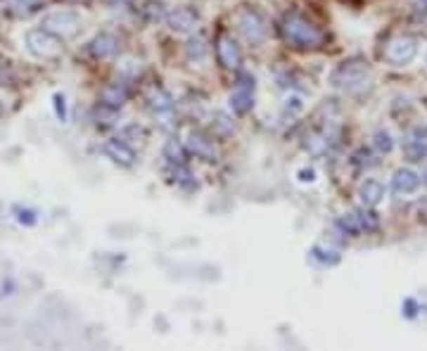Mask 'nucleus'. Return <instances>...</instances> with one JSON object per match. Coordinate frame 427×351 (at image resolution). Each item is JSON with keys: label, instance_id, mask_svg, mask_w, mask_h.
Segmentation results:
<instances>
[{"label": "nucleus", "instance_id": "nucleus-23", "mask_svg": "<svg viewBox=\"0 0 427 351\" xmlns=\"http://www.w3.org/2000/svg\"><path fill=\"white\" fill-rule=\"evenodd\" d=\"M311 256H313V259H318V261H323V263H330V266L340 261V254L332 252V249H323V247H313Z\"/></svg>", "mask_w": 427, "mask_h": 351}, {"label": "nucleus", "instance_id": "nucleus-5", "mask_svg": "<svg viewBox=\"0 0 427 351\" xmlns=\"http://www.w3.org/2000/svg\"><path fill=\"white\" fill-rule=\"evenodd\" d=\"M418 55V39L416 36H397L382 50V58L394 67H406L416 60Z\"/></svg>", "mask_w": 427, "mask_h": 351}, {"label": "nucleus", "instance_id": "nucleus-30", "mask_svg": "<svg viewBox=\"0 0 427 351\" xmlns=\"http://www.w3.org/2000/svg\"><path fill=\"white\" fill-rule=\"evenodd\" d=\"M3 112H5V105H3V102H0V114H3Z\"/></svg>", "mask_w": 427, "mask_h": 351}, {"label": "nucleus", "instance_id": "nucleus-1", "mask_svg": "<svg viewBox=\"0 0 427 351\" xmlns=\"http://www.w3.org/2000/svg\"><path fill=\"white\" fill-rule=\"evenodd\" d=\"M280 34H282V39L287 41V46H292L297 50H313L325 41L323 31H320L313 22L306 20L304 15H299V12H287V15L282 17Z\"/></svg>", "mask_w": 427, "mask_h": 351}, {"label": "nucleus", "instance_id": "nucleus-25", "mask_svg": "<svg viewBox=\"0 0 427 351\" xmlns=\"http://www.w3.org/2000/svg\"><path fill=\"white\" fill-rule=\"evenodd\" d=\"M411 10L416 20H425L427 17V0H411Z\"/></svg>", "mask_w": 427, "mask_h": 351}, {"label": "nucleus", "instance_id": "nucleus-21", "mask_svg": "<svg viewBox=\"0 0 427 351\" xmlns=\"http://www.w3.org/2000/svg\"><path fill=\"white\" fill-rule=\"evenodd\" d=\"M164 157L169 159V164H173V166L185 164V154H183V150H180V145L176 140H169L164 145Z\"/></svg>", "mask_w": 427, "mask_h": 351}, {"label": "nucleus", "instance_id": "nucleus-7", "mask_svg": "<svg viewBox=\"0 0 427 351\" xmlns=\"http://www.w3.org/2000/svg\"><path fill=\"white\" fill-rule=\"evenodd\" d=\"M164 22L173 34H192L199 24V15L192 8H173L166 12Z\"/></svg>", "mask_w": 427, "mask_h": 351}, {"label": "nucleus", "instance_id": "nucleus-2", "mask_svg": "<svg viewBox=\"0 0 427 351\" xmlns=\"http://www.w3.org/2000/svg\"><path fill=\"white\" fill-rule=\"evenodd\" d=\"M370 79V65L361 58H351L340 62L330 74V84L335 88H344V91H351V88H359Z\"/></svg>", "mask_w": 427, "mask_h": 351}, {"label": "nucleus", "instance_id": "nucleus-9", "mask_svg": "<svg viewBox=\"0 0 427 351\" xmlns=\"http://www.w3.org/2000/svg\"><path fill=\"white\" fill-rule=\"evenodd\" d=\"M404 154H406V159H411V161H420L423 157H427V131L416 128L406 135Z\"/></svg>", "mask_w": 427, "mask_h": 351}, {"label": "nucleus", "instance_id": "nucleus-14", "mask_svg": "<svg viewBox=\"0 0 427 351\" xmlns=\"http://www.w3.org/2000/svg\"><path fill=\"white\" fill-rule=\"evenodd\" d=\"M359 197L366 206H378L382 202V197H385V187H382L380 180L368 178V180H363L359 187Z\"/></svg>", "mask_w": 427, "mask_h": 351}, {"label": "nucleus", "instance_id": "nucleus-19", "mask_svg": "<svg viewBox=\"0 0 427 351\" xmlns=\"http://www.w3.org/2000/svg\"><path fill=\"white\" fill-rule=\"evenodd\" d=\"M43 8V0H12V12L17 17H31Z\"/></svg>", "mask_w": 427, "mask_h": 351}, {"label": "nucleus", "instance_id": "nucleus-29", "mask_svg": "<svg viewBox=\"0 0 427 351\" xmlns=\"http://www.w3.org/2000/svg\"><path fill=\"white\" fill-rule=\"evenodd\" d=\"M423 183L427 185V168H425V173H423Z\"/></svg>", "mask_w": 427, "mask_h": 351}, {"label": "nucleus", "instance_id": "nucleus-27", "mask_svg": "<svg viewBox=\"0 0 427 351\" xmlns=\"http://www.w3.org/2000/svg\"><path fill=\"white\" fill-rule=\"evenodd\" d=\"M55 102H58V105H55V107H58V117L62 119V121H65V114H67V112H65V98L55 95Z\"/></svg>", "mask_w": 427, "mask_h": 351}, {"label": "nucleus", "instance_id": "nucleus-8", "mask_svg": "<svg viewBox=\"0 0 427 351\" xmlns=\"http://www.w3.org/2000/svg\"><path fill=\"white\" fill-rule=\"evenodd\" d=\"M216 58H218V62H221V67H225V69H240L242 50L235 43L233 36L223 34L221 39L216 41Z\"/></svg>", "mask_w": 427, "mask_h": 351}, {"label": "nucleus", "instance_id": "nucleus-17", "mask_svg": "<svg viewBox=\"0 0 427 351\" xmlns=\"http://www.w3.org/2000/svg\"><path fill=\"white\" fill-rule=\"evenodd\" d=\"M206 55H209V46H206L204 39H199V36H195L185 43V58L190 62H202Z\"/></svg>", "mask_w": 427, "mask_h": 351}, {"label": "nucleus", "instance_id": "nucleus-26", "mask_svg": "<svg viewBox=\"0 0 427 351\" xmlns=\"http://www.w3.org/2000/svg\"><path fill=\"white\" fill-rule=\"evenodd\" d=\"M237 88H244V91L254 93V77H249L247 72H240L237 74Z\"/></svg>", "mask_w": 427, "mask_h": 351}, {"label": "nucleus", "instance_id": "nucleus-6", "mask_svg": "<svg viewBox=\"0 0 427 351\" xmlns=\"http://www.w3.org/2000/svg\"><path fill=\"white\" fill-rule=\"evenodd\" d=\"M43 29L58 34L60 39H72L81 31V17L72 10H53L43 17Z\"/></svg>", "mask_w": 427, "mask_h": 351}, {"label": "nucleus", "instance_id": "nucleus-28", "mask_svg": "<svg viewBox=\"0 0 427 351\" xmlns=\"http://www.w3.org/2000/svg\"><path fill=\"white\" fill-rule=\"evenodd\" d=\"M299 176H301V183H306V180H309V183H311V180H313V171H311V168H309V171H299Z\"/></svg>", "mask_w": 427, "mask_h": 351}, {"label": "nucleus", "instance_id": "nucleus-15", "mask_svg": "<svg viewBox=\"0 0 427 351\" xmlns=\"http://www.w3.org/2000/svg\"><path fill=\"white\" fill-rule=\"evenodd\" d=\"M126 91L121 86H107L100 91V102L103 107H110V110H119L124 102H126Z\"/></svg>", "mask_w": 427, "mask_h": 351}, {"label": "nucleus", "instance_id": "nucleus-20", "mask_svg": "<svg viewBox=\"0 0 427 351\" xmlns=\"http://www.w3.org/2000/svg\"><path fill=\"white\" fill-rule=\"evenodd\" d=\"M166 5L159 3V0H147L145 8H143V15L147 17L150 22H157V20H164L166 17Z\"/></svg>", "mask_w": 427, "mask_h": 351}, {"label": "nucleus", "instance_id": "nucleus-4", "mask_svg": "<svg viewBox=\"0 0 427 351\" xmlns=\"http://www.w3.org/2000/svg\"><path fill=\"white\" fill-rule=\"evenodd\" d=\"M27 48L39 60H58L62 55V39L48 29H31L27 31Z\"/></svg>", "mask_w": 427, "mask_h": 351}, {"label": "nucleus", "instance_id": "nucleus-11", "mask_svg": "<svg viewBox=\"0 0 427 351\" xmlns=\"http://www.w3.org/2000/svg\"><path fill=\"white\" fill-rule=\"evenodd\" d=\"M188 150H190L195 157L204 159V161H214V159H216V150H214V143L204 133H199V131H192V133L188 135Z\"/></svg>", "mask_w": 427, "mask_h": 351}, {"label": "nucleus", "instance_id": "nucleus-10", "mask_svg": "<svg viewBox=\"0 0 427 351\" xmlns=\"http://www.w3.org/2000/svg\"><path fill=\"white\" fill-rule=\"evenodd\" d=\"M88 50H91V55L96 60H107V58H112V55H117L119 41H117V36L103 31V34H98L96 39L88 43Z\"/></svg>", "mask_w": 427, "mask_h": 351}, {"label": "nucleus", "instance_id": "nucleus-3", "mask_svg": "<svg viewBox=\"0 0 427 351\" xmlns=\"http://www.w3.org/2000/svg\"><path fill=\"white\" fill-rule=\"evenodd\" d=\"M237 31L242 34V39L249 43V46H261L268 36V22L263 20L261 12H256L252 8H242L235 15Z\"/></svg>", "mask_w": 427, "mask_h": 351}, {"label": "nucleus", "instance_id": "nucleus-24", "mask_svg": "<svg viewBox=\"0 0 427 351\" xmlns=\"http://www.w3.org/2000/svg\"><path fill=\"white\" fill-rule=\"evenodd\" d=\"M214 133H216V135H230V133H233V121H228V119H225L223 114H216Z\"/></svg>", "mask_w": 427, "mask_h": 351}, {"label": "nucleus", "instance_id": "nucleus-13", "mask_svg": "<svg viewBox=\"0 0 427 351\" xmlns=\"http://www.w3.org/2000/svg\"><path fill=\"white\" fill-rule=\"evenodd\" d=\"M105 152L110 154V159H114L121 166H131L136 161V152L124 140H110L105 145Z\"/></svg>", "mask_w": 427, "mask_h": 351}, {"label": "nucleus", "instance_id": "nucleus-12", "mask_svg": "<svg viewBox=\"0 0 427 351\" xmlns=\"http://www.w3.org/2000/svg\"><path fill=\"white\" fill-rule=\"evenodd\" d=\"M392 187L397 195H411L420 187V176L413 168H399L392 178Z\"/></svg>", "mask_w": 427, "mask_h": 351}, {"label": "nucleus", "instance_id": "nucleus-16", "mask_svg": "<svg viewBox=\"0 0 427 351\" xmlns=\"http://www.w3.org/2000/svg\"><path fill=\"white\" fill-rule=\"evenodd\" d=\"M228 102H230V110H233L235 114H247V112L254 107V95H252V91L237 88L233 95H230Z\"/></svg>", "mask_w": 427, "mask_h": 351}, {"label": "nucleus", "instance_id": "nucleus-22", "mask_svg": "<svg viewBox=\"0 0 427 351\" xmlns=\"http://www.w3.org/2000/svg\"><path fill=\"white\" fill-rule=\"evenodd\" d=\"M373 145H375V150H378V152L387 154V152H392L394 140H392V135H389L387 131H378V133L373 135Z\"/></svg>", "mask_w": 427, "mask_h": 351}, {"label": "nucleus", "instance_id": "nucleus-18", "mask_svg": "<svg viewBox=\"0 0 427 351\" xmlns=\"http://www.w3.org/2000/svg\"><path fill=\"white\" fill-rule=\"evenodd\" d=\"M150 107H152L157 114H162V112H169L173 107V100L169 95L166 91H162V88H155L152 93H150Z\"/></svg>", "mask_w": 427, "mask_h": 351}]
</instances>
